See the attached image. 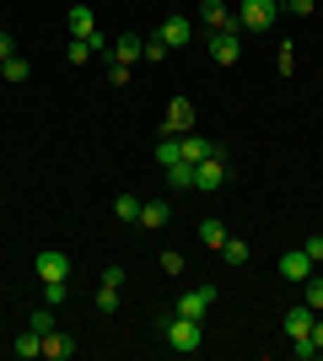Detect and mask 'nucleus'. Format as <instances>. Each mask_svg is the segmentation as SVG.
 Wrapping results in <instances>:
<instances>
[{
  "label": "nucleus",
  "mask_w": 323,
  "mask_h": 361,
  "mask_svg": "<svg viewBox=\"0 0 323 361\" xmlns=\"http://www.w3.org/2000/svg\"><path fill=\"white\" fill-rule=\"evenodd\" d=\"M162 340H167L178 356L200 350V345H205V318H178V313H167V318H162Z\"/></svg>",
  "instance_id": "obj_1"
},
{
  "label": "nucleus",
  "mask_w": 323,
  "mask_h": 361,
  "mask_svg": "<svg viewBox=\"0 0 323 361\" xmlns=\"http://www.w3.org/2000/svg\"><path fill=\"white\" fill-rule=\"evenodd\" d=\"M275 16H280L275 0H243V6H237V27H243V32H270V27H275Z\"/></svg>",
  "instance_id": "obj_2"
},
{
  "label": "nucleus",
  "mask_w": 323,
  "mask_h": 361,
  "mask_svg": "<svg viewBox=\"0 0 323 361\" xmlns=\"http://www.w3.org/2000/svg\"><path fill=\"white\" fill-rule=\"evenodd\" d=\"M205 44H210V60H215V65H237V60H243V27L205 32Z\"/></svg>",
  "instance_id": "obj_3"
},
{
  "label": "nucleus",
  "mask_w": 323,
  "mask_h": 361,
  "mask_svg": "<svg viewBox=\"0 0 323 361\" xmlns=\"http://www.w3.org/2000/svg\"><path fill=\"white\" fill-rule=\"evenodd\" d=\"M210 302H215V286L205 281V286H189L184 297H178L172 313H178V318H205V313H210Z\"/></svg>",
  "instance_id": "obj_4"
},
{
  "label": "nucleus",
  "mask_w": 323,
  "mask_h": 361,
  "mask_svg": "<svg viewBox=\"0 0 323 361\" xmlns=\"http://www.w3.org/2000/svg\"><path fill=\"white\" fill-rule=\"evenodd\" d=\"M312 270H318V264L308 259V248H291V254H280V264H275V275H280V281H291V286H302Z\"/></svg>",
  "instance_id": "obj_5"
},
{
  "label": "nucleus",
  "mask_w": 323,
  "mask_h": 361,
  "mask_svg": "<svg viewBox=\"0 0 323 361\" xmlns=\"http://www.w3.org/2000/svg\"><path fill=\"white\" fill-rule=\"evenodd\" d=\"M151 38H156V44H162V49L172 54V49H184L189 38H194V22H189V16H167V22H162V27H156Z\"/></svg>",
  "instance_id": "obj_6"
},
{
  "label": "nucleus",
  "mask_w": 323,
  "mask_h": 361,
  "mask_svg": "<svg viewBox=\"0 0 323 361\" xmlns=\"http://www.w3.org/2000/svg\"><path fill=\"white\" fill-rule=\"evenodd\" d=\"M189 130H194V103H189V97H172L167 119H162V135H189Z\"/></svg>",
  "instance_id": "obj_7"
},
{
  "label": "nucleus",
  "mask_w": 323,
  "mask_h": 361,
  "mask_svg": "<svg viewBox=\"0 0 323 361\" xmlns=\"http://www.w3.org/2000/svg\"><path fill=\"white\" fill-rule=\"evenodd\" d=\"M221 183H227V157H205V162L194 167V189H200V195H215Z\"/></svg>",
  "instance_id": "obj_8"
},
{
  "label": "nucleus",
  "mask_w": 323,
  "mask_h": 361,
  "mask_svg": "<svg viewBox=\"0 0 323 361\" xmlns=\"http://www.w3.org/2000/svg\"><path fill=\"white\" fill-rule=\"evenodd\" d=\"M108 60H113V65L146 60V38H140V32H119V38H113V49H108Z\"/></svg>",
  "instance_id": "obj_9"
},
{
  "label": "nucleus",
  "mask_w": 323,
  "mask_h": 361,
  "mask_svg": "<svg viewBox=\"0 0 323 361\" xmlns=\"http://www.w3.org/2000/svg\"><path fill=\"white\" fill-rule=\"evenodd\" d=\"M178 146H184V162H194V167H200L205 157H227V146H215V140L194 135V130H189V135H178Z\"/></svg>",
  "instance_id": "obj_10"
},
{
  "label": "nucleus",
  "mask_w": 323,
  "mask_h": 361,
  "mask_svg": "<svg viewBox=\"0 0 323 361\" xmlns=\"http://www.w3.org/2000/svg\"><path fill=\"white\" fill-rule=\"evenodd\" d=\"M32 264H38V275H44V281H70V259H65L60 248H44Z\"/></svg>",
  "instance_id": "obj_11"
},
{
  "label": "nucleus",
  "mask_w": 323,
  "mask_h": 361,
  "mask_svg": "<svg viewBox=\"0 0 323 361\" xmlns=\"http://www.w3.org/2000/svg\"><path fill=\"white\" fill-rule=\"evenodd\" d=\"M135 221L156 232V226H167V221H172V205H167V200H140V216H135Z\"/></svg>",
  "instance_id": "obj_12"
},
{
  "label": "nucleus",
  "mask_w": 323,
  "mask_h": 361,
  "mask_svg": "<svg viewBox=\"0 0 323 361\" xmlns=\"http://www.w3.org/2000/svg\"><path fill=\"white\" fill-rule=\"evenodd\" d=\"M312 318H318V313H312L308 302H296L291 313H286V334H291V340H308V334H312Z\"/></svg>",
  "instance_id": "obj_13"
},
{
  "label": "nucleus",
  "mask_w": 323,
  "mask_h": 361,
  "mask_svg": "<svg viewBox=\"0 0 323 361\" xmlns=\"http://www.w3.org/2000/svg\"><path fill=\"white\" fill-rule=\"evenodd\" d=\"M44 356L49 361H70V356H76V340H70L65 329H49L44 334Z\"/></svg>",
  "instance_id": "obj_14"
},
{
  "label": "nucleus",
  "mask_w": 323,
  "mask_h": 361,
  "mask_svg": "<svg viewBox=\"0 0 323 361\" xmlns=\"http://www.w3.org/2000/svg\"><path fill=\"white\" fill-rule=\"evenodd\" d=\"M65 27H70V38H92V32H97V16L87 11V6H70V16H65Z\"/></svg>",
  "instance_id": "obj_15"
},
{
  "label": "nucleus",
  "mask_w": 323,
  "mask_h": 361,
  "mask_svg": "<svg viewBox=\"0 0 323 361\" xmlns=\"http://www.w3.org/2000/svg\"><path fill=\"white\" fill-rule=\"evenodd\" d=\"M11 356H16V361H32V356H44V334L22 329V334L11 340Z\"/></svg>",
  "instance_id": "obj_16"
},
{
  "label": "nucleus",
  "mask_w": 323,
  "mask_h": 361,
  "mask_svg": "<svg viewBox=\"0 0 323 361\" xmlns=\"http://www.w3.org/2000/svg\"><path fill=\"white\" fill-rule=\"evenodd\" d=\"M178 162H184V146H178V135H162V140H156V167L167 173V167H178Z\"/></svg>",
  "instance_id": "obj_17"
},
{
  "label": "nucleus",
  "mask_w": 323,
  "mask_h": 361,
  "mask_svg": "<svg viewBox=\"0 0 323 361\" xmlns=\"http://www.w3.org/2000/svg\"><path fill=\"white\" fill-rule=\"evenodd\" d=\"M227 238H232V232L215 221V216H205V221H200V243L210 248V254H221V243H227Z\"/></svg>",
  "instance_id": "obj_18"
},
{
  "label": "nucleus",
  "mask_w": 323,
  "mask_h": 361,
  "mask_svg": "<svg viewBox=\"0 0 323 361\" xmlns=\"http://www.w3.org/2000/svg\"><path fill=\"white\" fill-rule=\"evenodd\" d=\"M302 302H308L312 313H323V275H318V270H312L308 281H302Z\"/></svg>",
  "instance_id": "obj_19"
},
{
  "label": "nucleus",
  "mask_w": 323,
  "mask_h": 361,
  "mask_svg": "<svg viewBox=\"0 0 323 361\" xmlns=\"http://www.w3.org/2000/svg\"><path fill=\"white\" fill-rule=\"evenodd\" d=\"M92 54H97L92 38H70V44H65V60H70V65H87Z\"/></svg>",
  "instance_id": "obj_20"
},
{
  "label": "nucleus",
  "mask_w": 323,
  "mask_h": 361,
  "mask_svg": "<svg viewBox=\"0 0 323 361\" xmlns=\"http://www.w3.org/2000/svg\"><path fill=\"white\" fill-rule=\"evenodd\" d=\"M221 264H248V243L243 238H227V243H221Z\"/></svg>",
  "instance_id": "obj_21"
},
{
  "label": "nucleus",
  "mask_w": 323,
  "mask_h": 361,
  "mask_svg": "<svg viewBox=\"0 0 323 361\" xmlns=\"http://www.w3.org/2000/svg\"><path fill=\"white\" fill-rule=\"evenodd\" d=\"M0 75H6V81H27V75H32V65L22 60V54H11V60H0Z\"/></svg>",
  "instance_id": "obj_22"
},
{
  "label": "nucleus",
  "mask_w": 323,
  "mask_h": 361,
  "mask_svg": "<svg viewBox=\"0 0 323 361\" xmlns=\"http://www.w3.org/2000/svg\"><path fill=\"white\" fill-rule=\"evenodd\" d=\"M92 307H97V313H113V307H119V286H108V281H103L97 297H92Z\"/></svg>",
  "instance_id": "obj_23"
},
{
  "label": "nucleus",
  "mask_w": 323,
  "mask_h": 361,
  "mask_svg": "<svg viewBox=\"0 0 323 361\" xmlns=\"http://www.w3.org/2000/svg\"><path fill=\"white\" fill-rule=\"evenodd\" d=\"M70 297V281H44V307H60Z\"/></svg>",
  "instance_id": "obj_24"
},
{
  "label": "nucleus",
  "mask_w": 323,
  "mask_h": 361,
  "mask_svg": "<svg viewBox=\"0 0 323 361\" xmlns=\"http://www.w3.org/2000/svg\"><path fill=\"white\" fill-rule=\"evenodd\" d=\"M27 329H32V334H49V329H54V307H32Z\"/></svg>",
  "instance_id": "obj_25"
},
{
  "label": "nucleus",
  "mask_w": 323,
  "mask_h": 361,
  "mask_svg": "<svg viewBox=\"0 0 323 361\" xmlns=\"http://www.w3.org/2000/svg\"><path fill=\"white\" fill-rule=\"evenodd\" d=\"M113 216H119V221H135V216H140V200L135 195H119V200H113Z\"/></svg>",
  "instance_id": "obj_26"
},
{
  "label": "nucleus",
  "mask_w": 323,
  "mask_h": 361,
  "mask_svg": "<svg viewBox=\"0 0 323 361\" xmlns=\"http://www.w3.org/2000/svg\"><path fill=\"white\" fill-rule=\"evenodd\" d=\"M162 275H184V254H178V248L162 254Z\"/></svg>",
  "instance_id": "obj_27"
},
{
  "label": "nucleus",
  "mask_w": 323,
  "mask_h": 361,
  "mask_svg": "<svg viewBox=\"0 0 323 361\" xmlns=\"http://www.w3.org/2000/svg\"><path fill=\"white\" fill-rule=\"evenodd\" d=\"M302 248H308V259H312V264H323V232H312V238L302 243Z\"/></svg>",
  "instance_id": "obj_28"
},
{
  "label": "nucleus",
  "mask_w": 323,
  "mask_h": 361,
  "mask_svg": "<svg viewBox=\"0 0 323 361\" xmlns=\"http://www.w3.org/2000/svg\"><path fill=\"white\" fill-rule=\"evenodd\" d=\"M286 11H291V16H312V11H318V0H286Z\"/></svg>",
  "instance_id": "obj_29"
},
{
  "label": "nucleus",
  "mask_w": 323,
  "mask_h": 361,
  "mask_svg": "<svg viewBox=\"0 0 323 361\" xmlns=\"http://www.w3.org/2000/svg\"><path fill=\"white\" fill-rule=\"evenodd\" d=\"M275 65H280V71H286V75H291V71H296V54H291V44H280V54H275Z\"/></svg>",
  "instance_id": "obj_30"
},
{
  "label": "nucleus",
  "mask_w": 323,
  "mask_h": 361,
  "mask_svg": "<svg viewBox=\"0 0 323 361\" xmlns=\"http://www.w3.org/2000/svg\"><path fill=\"white\" fill-rule=\"evenodd\" d=\"M108 81H113V87H124V81H129V65H113V60H108Z\"/></svg>",
  "instance_id": "obj_31"
},
{
  "label": "nucleus",
  "mask_w": 323,
  "mask_h": 361,
  "mask_svg": "<svg viewBox=\"0 0 323 361\" xmlns=\"http://www.w3.org/2000/svg\"><path fill=\"white\" fill-rule=\"evenodd\" d=\"M11 54H16V38H11L6 27H0V60H11Z\"/></svg>",
  "instance_id": "obj_32"
},
{
  "label": "nucleus",
  "mask_w": 323,
  "mask_h": 361,
  "mask_svg": "<svg viewBox=\"0 0 323 361\" xmlns=\"http://www.w3.org/2000/svg\"><path fill=\"white\" fill-rule=\"evenodd\" d=\"M312 345L323 350V318H312Z\"/></svg>",
  "instance_id": "obj_33"
},
{
  "label": "nucleus",
  "mask_w": 323,
  "mask_h": 361,
  "mask_svg": "<svg viewBox=\"0 0 323 361\" xmlns=\"http://www.w3.org/2000/svg\"><path fill=\"white\" fill-rule=\"evenodd\" d=\"M275 6H286V0H275Z\"/></svg>",
  "instance_id": "obj_34"
}]
</instances>
